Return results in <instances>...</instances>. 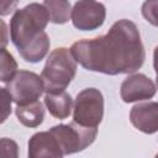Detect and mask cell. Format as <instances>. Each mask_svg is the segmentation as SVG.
<instances>
[{
  "label": "cell",
  "instance_id": "17",
  "mask_svg": "<svg viewBox=\"0 0 158 158\" xmlns=\"http://www.w3.org/2000/svg\"><path fill=\"white\" fill-rule=\"evenodd\" d=\"M1 98H2V118L1 122H4L7 116L11 114V101L12 98L10 93L6 90V88H1Z\"/></svg>",
  "mask_w": 158,
  "mask_h": 158
},
{
  "label": "cell",
  "instance_id": "7",
  "mask_svg": "<svg viewBox=\"0 0 158 158\" xmlns=\"http://www.w3.org/2000/svg\"><path fill=\"white\" fill-rule=\"evenodd\" d=\"M72 22L80 31H93L102 26L106 17L104 4L95 0H79L72 9Z\"/></svg>",
  "mask_w": 158,
  "mask_h": 158
},
{
  "label": "cell",
  "instance_id": "14",
  "mask_svg": "<svg viewBox=\"0 0 158 158\" xmlns=\"http://www.w3.org/2000/svg\"><path fill=\"white\" fill-rule=\"evenodd\" d=\"M44 7L48 11L49 21L53 23H65L72 15V7L68 0H44Z\"/></svg>",
  "mask_w": 158,
  "mask_h": 158
},
{
  "label": "cell",
  "instance_id": "5",
  "mask_svg": "<svg viewBox=\"0 0 158 158\" xmlns=\"http://www.w3.org/2000/svg\"><path fill=\"white\" fill-rule=\"evenodd\" d=\"M58 141L64 156L84 151L96 138L98 128L81 127L75 122L68 125H57L49 130Z\"/></svg>",
  "mask_w": 158,
  "mask_h": 158
},
{
  "label": "cell",
  "instance_id": "18",
  "mask_svg": "<svg viewBox=\"0 0 158 158\" xmlns=\"http://www.w3.org/2000/svg\"><path fill=\"white\" fill-rule=\"evenodd\" d=\"M19 1L20 0H1V10H0L1 16H6L10 12H12L17 6Z\"/></svg>",
  "mask_w": 158,
  "mask_h": 158
},
{
  "label": "cell",
  "instance_id": "16",
  "mask_svg": "<svg viewBox=\"0 0 158 158\" xmlns=\"http://www.w3.org/2000/svg\"><path fill=\"white\" fill-rule=\"evenodd\" d=\"M141 11L151 25L158 27V0H146L142 4Z\"/></svg>",
  "mask_w": 158,
  "mask_h": 158
},
{
  "label": "cell",
  "instance_id": "9",
  "mask_svg": "<svg viewBox=\"0 0 158 158\" xmlns=\"http://www.w3.org/2000/svg\"><path fill=\"white\" fill-rule=\"evenodd\" d=\"M131 123L141 132L152 135L158 132V102L136 104L130 111Z\"/></svg>",
  "mask_w": 158,
  "mask_h": 158
},
{
  "label": "cell",
  "instance_id": "13",
  "mask_svg": "<svg viewBox=\"0 0 158 158\" xmlns=\"http://www.w3.org/2000/svg\"><path fill=\"white\" fill-rule=\"evenodd\" d=\"M49 38L48 35L43 31L36 40H33L31 43H28L25 48L20 49L19 53L26 62L30 63H37L41 62L48 53L49 49Z\"/></svg>",
  "mask_w": 158,
  "mask_h": 158
},
{
  "label": "cell",
  "instance_id": "3",
  "mask_svg": "<svg viewBox=\"0 0 158 158\" xmlns=\"http://www.w3.org/2000/svg\"><path fill=\"white\" fill-rule=\"evenodd\" d=\"M77 60L69 48L53 49L41 73L46 93H60L67 89L77 73Z\"/></svg>",
  "mask_w": 158,
  "mask_h": 158
},
{
  "label": "cell",
  "instance_id": "20",
  "mask_svg": "<svg viewBox=\"0 0 158 158\" xmlns=\"http://www.w3.org/2000/svg\"><path fill=\"white\" fill-rule=\"evenodd\" d=\"M153 67L156 70V75H158V46L154 48L153 52Z\"/></svg>",
  "mask_w": 158,
  "mask_h": 158
},
{
  "label": "cell",
  "instance_id": "10",
  "mask_svg": "<svg viewBox=\"0 0 158 158\" xmlns=\"http://www.w3.org/2000/svg\"><path fill=\"white\" fill-rule=\"evenodd\" d=\"M30 158H43L53 157L62 158L64 157L57 138L51 131H43L35 133L28 141V152Z\"/></svg>",
  "mask_w": 158,
  "mask_h": 158
},
{
  "label": "cell",
  "instance_id": "12",
  "mask_svg": "<svg viewBox=\"0 0 158 158\" xmlns=\"http://www.w3.org/2000/svg\"><path fill=\"white\" fill-rule=\"evenodd\" d=\"M15 114L17 116V120L23 126L30 128L40 126L44 118V109L38 100L25 105H17Z\"/></svg>",
  "mask_w": 158,
  "mask_h": 158
},
{
  "label": "cell",
  "instance_id": "11",
  "mask_svg": "<svg viewBox=\"0 0 158 158\" xmlns=\"http://www.w3.org/2000/svg\"><path fill=\"white\" fill-rule=\"evenodd\" d=\"M44 105L53 117L64 120L72 114L73 99L65 90L60 93H46Z\"/></svg>",
  "mask_w": 158,
  "mask_h": 158
},
{
  "label": "cell",
  "instance_id": "1",
  "mask_svg": "<svg viewBox=\"0 0 158 158\" xmlns=\"http://www.w3.org/2000/svg\"><path fill=\"white\" fill-rule=\"evenodd\" d=\"M70 51L86 70L109 75L135 73L146 58L139 31L126 19L116 21L104 36L74 42Z\"/></svg>",
  "mask_w": 158,
  "mask_h": 158
},
{
  "label": "cell",
  "instance_id": "8",
  "mask_svg": "<svg viewBox=\"0 0 158 158\" xmlns=\"http://www.w3.org/2000/svg\"><path fill=\"white\" fill-rule=\"evenodd\" d=\"M156 84L152 81V79L141 73L128 75L122 81L120 88L121 99L127 104L152 99L156 95Z\"/></svg>",
  "mask_w": 158,
  "mask_h": 158
},
{
  "label": "cell",
  "instance_id": "2",
  "mask_svg": "<svg viewBox=\"0 0 158 158\" xmlns=\"http://www.w3.org/2000/svg\"><path fill=\"white\" fill-rule=\"evenodd\" d=\"M49 15L44 5L32 2L16 10L10 20V38L17 51L36 40L46 28Z\"/></svg>",
  "mask_w": 158,
  "mask_h": 158
},
{
  "label": "cell",
  "instance_id": "15",
  "mask_svg": "<svg viewBox=\"0 0 158 158\" xmlns=\"http://www.w3.org/2000/svg\"><path fill=\"white\" fill-rule=\"evenodd\" d=\"M1 74H0V80L2 83H9L15 74L17 73V63L14 59L12 54L7 52L5 47L1 48Z\"/></svg>",
  "mask_w": 158,
  "mask_h": 158
},
{
  "label": "cell",
  "instance_id": "6",
  "mask_svg": "<svg viewBox=\"0 0 158 158\" xmlns=\"http://www.w3.org/2000/svg\"><path fill=\"white\" fill-rule=\"evenodd\" d=\"M6 90L12 101L17 105H25L40 99L44 91L43 80L40 75L30 70H19L15 77L6 83Z\"/></svg>",
  "mask_w": 158,
  "mask_h": 158
},
{
  "label": "cell",
  "instance_id": "19",
  "mask_svg": "<svg viewBox=\"0 0 158 158\" xmlns=\"http://www.w3.org/2000/svg\"><path fill=\"white\" fill-rule=\"evenodd\" d=\"M1 148H2V153L4 156H6V148H10V152H11V157H17V144L11 141V139H7V138H2L1 139Z\"/></svg>",
  "mask_w": 158,
  "mask_h": 158
},
{
  "label": "cell",
  "instance_id": "21",
  "mask_svg": "<svg viewBox=\"0 0 158 158\" xmlns=\"http://www.w3.org/2000/svg\"><path fill=\"white\" fill-rule=\"evenodd\" d=\"M156 83H157V88H158V75H156Z\"/></svg>",
  "mask_w": 158,
  "mask_h": 158
},
{
  "label": "cell",
  "instance_id": "22",
  "mask_svg": "<svg viewBox=\"0 0 158 158\" xmlns=\"http://www.w3.org/2000/svg\"><path fill=\"white\" fill-rule=\"evenodd\" d=\"M157 157H158V154H157Z\"/></svg>",
  "mask_w": 158,
  "mask_h": 158
},
{
  "label": "cell",
  "instance_id": "4",
  "mask_svg": "<svg viewBox=\"0 0 158 158\" xmlns=\"http://www.w3.org/2000/svg\"><path fill=\"white\" fill-rule=\"evenodd\" d=\"M104 117V96L96 88L81 90L74 102L73 122L81 127L98 128Z\"/></svg>",
  "mask_w": 158,
  "mask_h": 158
}]
</instances>
